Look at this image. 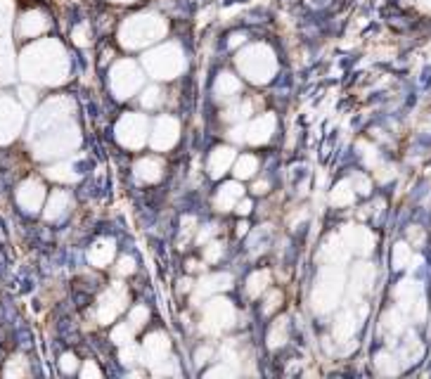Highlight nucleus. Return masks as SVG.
Returning <instances> with one entry per match:
<instances>
[{
  "label": "nucleus",
  "instance_id": "f257e3e1",
  "mask_svg": "<svg viewBox=\"0 0 431 379\" xmlns=\"http://www.w3.org/2000/svg\"><path fill=\"white\" fill-rule=\"evenodd\" d=\"M166 34V20L161 15L154 12H140L135 17H128L123 22L121 31H118V39L126 48L135 50V48H145L157 43L161 36Z\"/></svg>",
  "mask_w": 431,
  "mask_h": 379
},
{
  "label": "nucleus",
  "instance_id": "f03ea898",
  "mask_svg": "<svg viewBox=\"0 0 431 379\" xmlns=\"http://www.w3.org/2000/svg\"><path fill=\"white\" fill-rule=\"evenodd\" d=\"M142 64H145V69L149 71L152 78L168 81V78H176L185 69V55L180 50L178 43H166V46H159L157 50L145 53Z\"/></svg>",
  "mask_w": 431,
  "mask_h": 379
},
{
  "label": "nucleus",
  "instance_id": "7ed1b4c3",
  "mask_svg": "<svg viewBox=\"0 0 431 379\" xmlns=\"http://www.w3.org/2000/svg\"><path fill=\"white\" fill-rule=\"evenodd\" d=\"M237 67L252 83H266L273 78L278 62H275V55L268 46H252L237 55Z\"/></svg>",
  "mask_w": 431,
  "mask_h": 379
},
{
  "label": "nucleus",
  "instance_id": "20e7f679",
  "mask_svg": "<svg viewBox=\"0 0 431 379\" xmlns=\"http://www.w3.org/2000/svg\"><path fill=\"white\" fill-rule=\"evenodd\" d=\"M341 294V275L336 270H324L320 280H317L315 284V291H313V303L315 308L324 313V310H329L336 303Z\"/></svg>",
  "mask_w": 431,
  "mask_h": 379
},
{
  "label": "nucleus",
  "instance_id": "39448f33",
  "mask_svg": "<svg viewBox=\"0 0 431 379\" xmlns=\"http://www.w3.org/2000/svg\"><path fill=\"white\" fill-rule=\"evenodd\" d=\"M111 85H114L118 97H130L142 85V74L133 62L123 60L111 71Z\"/></svg>",
  "mask_w": 431,
  "mask_h": 379
},
{
  "label": "nucleus",
  "instance_id": "423d86ee",
  "mask_svg": "<svg viewBox=\"0 0 431 379\" xmlns=\"http://www.w3.org/2000/svg\"><path fill=\"white\" fill-rule=\"evenodd\" d=\"M233 306H230V301L226 299H216L211 301L209 306H206L204 310V325L202 329H206V332L216 334L221 332V329H226L230 322H233Z\"/></svg>",
  "mask_w": 431,
  "mask_h": 379
},
{
  "label": "nucleus",
  "instance_id": "0eeeda50",
  "mask_svg": "<svg viewBox=\"0 0 431 379\" xmlns=\"http://www.w3.org/2000/svg\"><path fill=\"white\" fill-rule=\"evenodd\" d=\"M118 138L123 145L140 147L147 140V119L142 114H128L118 126Z\"/></svg>",
  "mask_w": 431,
  "mask_h": 379
},
{
  "label": "nucleus",
  "instance_id": "6e6552de",
  "mask_svg": "<svg viewBox=\"0 0 431 379\" xmlns=\"http://www.w3.org/2000/svg\"><path fill=\"white\" fill-rule=\"evenodd\" d=\"M176 140H178V121L173 119V116H161L157 121V126H154L149 145H152L154 150H168V147L176 145Z\"/></svg>",
  "mask_w": 431,
  "mask_h": 379
},
{
  "label": "nucleus",
  "instance_id": "1a4fd4ad",
  "mask_svg": "<svg viewBox=\"0 0 431 379\" xmlns=\"http://www.w3.org/2000/svg\"><path fill=\"white\" fill-rule=\"evenodd\" d=\"M168 337L166 334H149V337L145 339V346H142V360H145L147 365H152V368H157V365H161L168 356Z\"/></svg>",
  "mask_w": 431,
  "mask_h": 379
},
{
  "label": "nucleus",
  "instance_id": "9d476101",
  "mask_svg": "<svg viewBox=\"0 0 431 379\" xmlns=\"http://www.w3.org/2000/svg\"><path fill=\"white\" fill-rule=\"evenodd\" d=\"M343 242L348 244V249L353 251H360V254H367L374 247V237L370 230L365 228H355V226H346V230L341 233Z\"/></svg>",
  "mask_w": 431,
  "mask_h": 379
},
{
  "label": "nucleus",
  "instance_id": "9b49d317",
  "mask_svg": "<svg viewBox=\"0 0 431 379\" xmlns=\"http://www.w3.org/2000/svg\"><path fill=\"white\" fill-rule=\"evenodd\" d=\"M273 130H275V116L266 114V116H261V119H256L252 126L247 128V140L252 142V145H261V142L271 140Z\"/></svg>",
  "mask_w": 431,
  "mask_h": 379
},
{
  "label": "nucleus",
  "instance_id": "f8f14e48",
  "mask_svg": "<svg viewBox=\"0 0 431 379\" xmlns=\"http://www.w3.org/2000/svg\"><path fill=\"white\" fill-rule=\"evenodd\" d=\"M233 277L228 273H218V275H206L202 277V282L197 284V294H195V301H199L202 296H209V294H216V291H223L230 287Z\"/></svg>",
  "mask_w": 431,
  "mask_h": 379
},
{
  "label": "nucleus",
  "instance_id": "ddd939ff",
  "mask_svg": "<svg viewBox=\"0 0 431 379\" xmlns=\"http://www.w3.org/2000/svg\"><path fill=\"white\" fill-rule=\"evenodd\" d=\"M320 259L322 261H327V263H341V261H346L348 259V244L343 242V237L339 235V237H329L327 242H324V247H322V251H320Z\"/></svg>",
  "mask_w": 431,
  "mask_h": 379
},
{
  "label": "nucleus",
  "instance_id": "4468645a",
  "mask_svg": "<svg viewBox=\"0 0 431 379\" xmlns=\"http://www.w3.org/2000/svg\"><path fill=\"white\" fill-rule=\"evenodd\" d=\"M233 161H235L233 147H216V150L211 152V159H209V173L214 178L223 176V173L233 166Z\"/></svg>",
  "mask_w": 431,
  "mask_h": 379
},
{
  "label": "nucleus",
  "instance_id": "2eb2a0df",
  "mask_svg": "<svg viewBox=\"0 0 431 379\" xmlns=\"http://www.w3.org/2000/svg\"><path fill=\"white\" fill-rule=\"evenodd\" d=\"M242 185L240 183H226L216 195V209L218 211H230L233 207H237V202L242 200Z\"/></svg>",
  "mask_w": 431,
  "mask_h": 379
},
{
  "label": "nucleus",
  "instance_id": "dca6fc26",
  "mask_svg": "<svg viewBox=\"0 0 431 379\" xmlns=\"http://www.w3.org/2000/svg\"><path fill=\"white\" fill-rule=\"evenodd\" d=\"M135 173L140 180H147V183H154V180L161 178V161L154 159V157H147V159H140L135 166Z\"/></svg>",
  "mask_w": 431,
  "mask_h": 379
},
{
  "label": "nucleus",
  "instance_id": "f3484780",
  "mask_svg": "<svg viewBox=\"0 0 431 379\" xmlns=\"http://www.w3.org/2000/svg\"><path fill=\"white\" fill-rule=\"evenodd\" d=\"M372 277H374V273L370 268V263H360L353 273V296H360L363 291L370 289Z\"/></svg>",
  "mask_w": 431,
  "mask_h": 379
},
{
  "label": "nucleus",
  "instance_id": "a211bd4d",
  "mask_svg": "<svg viewBox=\"0 0 431 379\" xmlns=\"http://www.w3.org/2000/svg\"><path fill=\"white\" fill-rule=\"evenodd\" d=\"M242 88V83L237 81V76H233V74H221L216 81V92H218V97H235L237 92H240Z\"/></svg>",
  "mask_w": 431,
  "mask_h": 379
},
{
  "label": "nucleus",
  "instance_id": "6ab92c4d",
  "mask_svg": "<svg viewBox=\"0 0 431 379\" xmlns=\"http://www.w3.org/2000/svg\"><path fill=\"white\" fill-rule=\"evenodd\" d=\"M332 204H336V207H346V204H351L355 200V190H353V183L351 180H341L339 185L332 190Z\"/></svg>",
  "mask_w": 431,
  "mask_h": 379
},
{
  "label": "nucleus",
  "instance_id": "aec40b11",
  "mask_svg": "<svg viewBox=\"0 0 431 379\" xmlns=\"http://www.w3.org/2000/svg\"><path fill=\"white\" fill-rule=\"evenodd\" d=\"M355 327H358V320H355V315L353 313H343L341 318L336 320V325H334V337L339 339V341L348 339L355 332Z\"/></svg>",
  "mask_w": 431,
  "mask_h": 379
},
{
  "label": "nucleus",
  "instance_id": "412c9836",
  "mask_svg": "<svg viewBox=\"0 0 431 379\" xmlns=\"http://www.w3.org/2000/svg\"><path fill=\"white\" fill-rule=\"evenodd\" d=\"M256 171H259V159L252 157V154H242V157L237 159V164H235V176L237 178L247 180V178H252Z\"/></svg>",
  "mask_w": 431,
  "mask_h": 379
},
{
  "label": "nucleus",
  "instance_id": "4be33fe9",
  "mask_svg": "<svg viewBox=\"0 0 431 379\" xmlns=\"http://www.w3.org/2000/svg\"><path fill=\"white\" fill-rule=\"evenodd\" d=\"M268 282H271V275H268V270L254 273V275L247 280V294L249 296H261V291L268 287Z\"/></svg>",
  "mask_w": 431,
  "mask_h": 379
},
{
  "label": "nucleus",
  "instance_id": "5701e85b",
  "mask_svg": "<svg viewBox=\"0 0 431 379\" xmlns=\"http://www.w3.org/2000/svg\"><path fill=\"white\" fill-rule=\"evenodd\" d=\"M374 368H377L379 375H396L398 372V363H396V356L393 353H379L377 358H374Z\"/></svg>",
  "mask_w": 431,
  "mask_h": 379
},
{
  "label": "nucleus",
  "instance_id": "b1692460",
  "mask_svg": "<svg viewBox=\"0 0 431 379\" xmlns=\"http://www.w3.org/2000/svg\"><path fill=\"white\" fill-rule=\"evenodd\" d=\"M382 325H384V329H386V332H389V334H393V337H398V334H401L403 329H405V322H403L401 310H389V313L384 315Z\"/></svg>",
  "mask_w": 431,
  "mask_h": 379
},
{
  "label": "nucleus",
  "instance_id": "393cba45",
  "mask_svg": "<svg viewBox=\"0 0 431 379\" xmlns=\"http://www.w3.org/2000/svg\"><path fill=\"white\" fill-rule=\"evenodd\" d=\"M410 261H412V249L405 242L393 247V268H405Z\"/></svg>",
  "mask_w": 431,
  "mask_h": 379
},
{
  "label": "nucleus",
  "instance_id": "a878e982",
  "mask_svg": "<svg viewBox=\"0 0 431 379\" xmlns=\"http://www.w3.org/2000/svg\"><path fill=\"white\" fill-rule=\"evenodd\" d=\"M285 341H287V320L282 318V320H278L273 325L271 334H268V344L275 349V346H282Z\"/></svg>",
  "mask_w": 431,
  "mask_h": 379
},
{
  "label": "nucleus",
  "instance_id": "bb28decb",
  "mask_svg": "<svg viewBox=\"0 0 431 379\" xmlns=\"http://www.w3.org/2000/svg\"><path fill=\"white\" fill-rule=\"evenodd\" d=\"M161 102H164V95H161V90L157 88V85H149V88L142 92V104H145L147 109L159 107Z\"/></svg>",
  "mask_w": 431,
  "mask_h": 379
},
{
  "label": "nucleus",
  "instance_id": "cd10ccee",
  "mask_svg": "<svg viewBox=\"0 0 431 379\" xmlns=\"http://www.w3.org/2000/svg\"><path fill=\"white\" fill-rule=\"evenodd\" d=\"M249 111H252V104L249 102H237L235 107H230L226 111V119L228 121H242V119H247Z\"/></svg>",
  "mask_w": 431,
  "mask_h": 379
},
{
  "label": "nucleus",
  "instance_id": "c85d7f7f",
  "mask_svg": "<svg viewBox=\"0 0 431 379\" xmlns=\"http://www.w3.org/2000/svg\"><path fill=\"white\" fill-rule=\"evenodd\" d=\"M147 318H149V310L145 306H137L130 310V325L133 327H142L147 322Z\"/></svg>",
  "mask_w": 431,
  "mask_h": 379
},
{
  "label": "nucleus",
  "instance_id": "c756f323",
  "mask_svg": "<svg viewBox=\"0 0 431 379\" xmlns=\"http://www.w3.org/2000/svg\"><path fill=\"white\" fill-rule=\"evenodd\" d=\"M130 337H133V327L121 325L114 329V341L116 344H130Z\"/></svg>",
  "mask_w": 431,
  "mask_h": 379
},
{
  "label": "nucleus",
  "instance_id": "7c9ffc66",
  "mask_svg": "<svg viewBox=\"0 0 431 379\" xmlns=\"http://www.w3.org/2000/svg\"><path fill=\"white\" fill-rule=\"evenodd\" d=\"M221 254H223V244H221V242H211V244L206 247V251H204V259L209 261V263H214V261L221 259Z\"/></svg>",
  "mask_w": 431,
  "mask_h": 379
},
{
  "label": "nucleus",
  "instance_id": "2f4dec72",
  "mask_svg": "<svg viewBox=\"0 0 431 379\" xmlns=\"http://www.w3.org/2000/svg\"><path fill=\"white\" fill-rule=\"evenodd\" d=\"M353 188L358 190L360 195H367V192H370V180H367L365 176H360V173H358V176L353 178Z\"/></svg>",
  "mask_w": 431,
  "mask_h": 379
},
{
  "label": "nucleus",
  "instance_id": "473e14b6",
  "mask_svg": "<svg viewBox=\"0 0 431 379\" xmlns=\"http://www.w3.org/2000/svg\"><path fill=\"white\" fill-rule=\"evenodd\" d=\"M278 301H282V294H280V291H273L264 306V313H273V310L278 308Z\"/></svg>",
  "mask_w": 431,
  "mask_h": 379
},
{
  "label": "nucleus",
  "instance_id": "72a5a7b5",
  "mask_svg": "<svg viewBox=\"0 0 431 379\" xmlns=\"http://www.w3.org/2000/svg\"><path fill=\"white\" fill-rule=\"evenodd\" d=\"M121 358H123V363H135V358H142V351L135 349V346H130V349L121 353Z\"/></svg>",
  "mask_w": 431,
  "mask_h": 379
},
{
  "label": "nucleus",
  "instance_id": "f704fd0d",
  "mask_svg": "<svg viewBox=\"0 0 431 379\" xmlns=\"http://www.w3.org/2000/svg\"><path fill=\"white\" fill-rule=\"evenodd\" d=\"M408 237H410L412 244H415V247H420L422 242H424V233H422L420 228L415 226V228H410V230H408Z\"/></svg>",
  "mask_w": 431,
  "mask_h": 379
},
{
  "label": "nucleus",
  "instance_id": "c9c22d12",
  "mask_svg": "<svg viewBox=\"0 0 431 379\" xmlns=\"http://www.w3.org/2000/svg\"><path fill=\"white\" fill-rule=\"evenodd\" d=\"M412 8H417L420 12H424V15H431V0H410Z\"/></svg>",
  "mask_w": 431,
  "mask_h": 379
},
{
  "label": "nucleus",
  "instance_id": "e433bc0d",
  "mask_svg": "<svg viewBox=\"0 0 431 379\" xmlns=\"http://www.w3.org/2000/svg\"><path fill=\"white\" fill-rule=\"evenodd\" d=\"M230 377V375H235V370H230L226 368V365H221V368H216V370H211V372H206V377Z\"/></svg>",
  "mask_w": 431,
  "mask_h": 379
},
{
  "label": "nucleus",
  "instance_id": "4c0bfd02",
  "mask_svg": "<svg viewBox=\"0 0 431 379\" xmlns=\"http://www.w3.org/2000/svg\"><path fill=\"white\" fill-rule=\"evenodd\" d=\"M235 209H237V214H240V216H247L249 211H252V202H249V200H240Z\"/></svg>",
  "mask_w": 431,
  "mask_h": 379
},
{
  "label": "nucleus",
  "instance_id": "58836bf2",
  "mask_svg": "<svg viewBox=\"0 0 431 379\" xmlns=\"http://www.w3.org/2000/svg\"><path fill=\"white\" fill-rule=\"evenodd\" d=\"M209 358H211V349H199V351H197V365L206 363Z\"/></svg>",
  "mask_w": 431,
  "mask_h": 379
},
{
  "label": "nucleus",
  "instance_id": "ea45409f",
  "mask_svg": "<svg viewBox=\"0 0 431 379\" xmlns=\"http://www.w3.org/2000/svg\"><path fill=\"white\" fill-rule=\"evenodd\" d=\"M121 273H133V259H121V268H118Z\"/></svg>",
  "mask_w": 431,
  "mask_h": 379
},
{
  "label": "nucleus",
  "instance_id": "a19ab883",
  "mask_svg": "<svg viewBox=\"0 0 431 379\" xmlns=\"http://www.w3.org/2000/svg\"><path fill=\"white\" fill-rule=\"evenodd\" d=\"M254 192L256 195H266L268 192V180H259V183L254 185Z\"/></svg>",
  "mask_w": 431,
  "mask_h": 379
},
{
  "label": "nucleus",
  "instance_id": "79ce46f5",
  "mask_svg": "<svg viewBox=\"0 0 431 379\" xmlns=\"http://www.w3.org/2000/svg\"><path fill=\"white\" fill-rule=\"evenodd\" d=\"M247 228H249L247 223H240V226H237V233H240V235H245V233H247Z\"/></svg>",
  "mask_w": 431,
  "mask_h": 379
},
{
  "label": "nucleus",
  "instance_id": "37998d69",
  "mask_svg": "<svg viewBox=\"0 0 431 379\" xmlns=\"http://www.w3.org/2000/svg\"><path fill=\"white\" fill-rule=\"evenodd\" d=\"M114 3H135V0H114Z\"/></svg>",
  "mask_w": 431,
  "mask_h": 379
}]
</instances>
